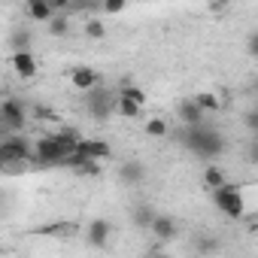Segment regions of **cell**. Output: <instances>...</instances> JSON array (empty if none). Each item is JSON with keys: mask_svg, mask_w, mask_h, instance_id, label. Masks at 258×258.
<instances>
[{"mask_svg": "<svg viewBox=\"0 0 258 258\" xmlns=\"http://www.w3.org/2000/svg\"><path fill=\"white\" fill-rule=\"evenodd\" d=\"M85 106H88V115L106 118V115H112V109H115V94L106 91V88H94V91H88Z\"/></svg>", "mask_w": 258, "mask_h": 258, "instance_id": "cell-5", "label": "cell"}, {"mask_svg": "<svg viewBox=\"0 0 258 258\" xmlns=\"http://www.w3.org/2000/svg\"><path fill=\"white\" fill-rule=\"evenodd\" d=\"M213 195V204L228 216V219H240L243 213H246V201H243V191H240V185H234V182H225L222 188H216V191H210Z\"/></svg>", "mask_w": 258, "mask_h": 258, "instance_id": "cell-3", "label": "cell"}, {"mask_svg": "<svg viewBox=\"0 0 258 258\" xmlns=\"http://www.w3.org/2000/svg\"><path fill=\"white\" fill-rule=\"evenodd\" d=\"M182 146L191 155H198L204 161H213V158H219L225 152V137H222L219 127H213V124L204 121L198 127H185V131H182Z\"/></svg>", "mask_w": 258, "mask_h": 258, "instance_id": "cell-1", "label": "cell"}, {"mask_svg": "<svg viewBox=\"0 0 258 258\" xmlns=\"http://www.w3.org/2000/svg\"><path fill=\"white\" fill-rule=\"evenodd\" d=\"M112 112H118V115H124V118H140L143 109H140L137 103H127V100H118V97H115V109H112Z\"/></svg>", "mask_w": 258, "mask_h": 258, "instance_id": "cell-20", "label": "cell"}, {"mask_svg": "<svg viewBox=\"0 0 258 258\" xmlns=\"http://www.w3.org/2000/svg\"><path fill=\"white\" fill-rule=\"evenodd\" d=\"M0 121L10 124L13 131H22V127L28 124V109H25V103L16 100V97L4 100V103H0Z\"/></svg>", "mask_w": 258, "mask_h": 258, "instance_id": "cell-6", "label": "cell"}, {"mask_svg": "<svg viewBox=\"0 0 258 258\" xmlns=\"http://www.w3.org/2000/svg\"><path fill=\"white\" fill-rule=\"evenodd\" d=\"M70 82H73V88H79V91H94L97 85H100V76H97V70H91V67H73L70 70Z\"/></svg>", "mask_w": 258, "mask_h": 258, "instance_id": "cell-11", "label": "cell"}, {"mask_svg": "<svg viewBox=\"0 0 258 258\" xmlns=\"http://www.w3.org/2000/svg\"><path fill=\"white\" fill-rule=\"evenodd\" d=\"M146 134L149 137H167V131H170V127H167V121H161V118H146Z\"/></svg>", "mask_w": 258, "mask_h": 258, "instance_id": "cell-21", "label": "cell"}, {"mask_svg": "<svg viewBox=\"0 0 258 258\" xmlns=\"http://www.w3.org/2000/svg\"><path fill=\"white\" fill-rule=\"evenodd\" d=\"M115 97H118V100H127V103H137L140 109L146 106V91H143L140 85H134V82H127V79L121 82V88L115 91Z\"/></svg>", "mask_w": 258, "mask_h": 258, "instance_id": "cell-15", "label": "cell"}, {"mask_svg": "<svg viewBox=\"0 0 258 258\" xmlns=\"http://www.w3.org/2000/svg\"><path fill=\"white\" fill-rule=\"evenodd\" d=\"M0 158H4V164H22V161L34 158V146L22 134H13L0 143Z\"/></svg>", "mask_w": 258, "mask_h": 258, "instance_id": "cell-4", "label": "cell"}, {"mask_svg": "<svg viewBox=\"0 0 258 258\" xmlns=\"http://www.w3.org/2000/svg\"><path fill=\"white\" fill-rule=\"evenodd\" d=\"M82 31H85V37H91V40H103V37H106V28H103V22H97V19H88V22L82 25Z\"/></svg>", "mask_w": 258, "mask_h": 258, "instance_id": "cell-23", "label": "cell"}, {"mask_svg": "<svg viewBox=\"0 0 258 258\" xmlns=\"http://www.w3.org/2000/svg\"><path fill=\"white\" fill-rule=\"evenodd\" d=\"M13 70L22 79H34L40 73V61L34 58V52H13Z\"/></svg>", "mask_w": 258, "mask_h": 258, "instance_id": "cell-10", "label": "cell"}, {"mask_svg": "<svg viewBox=\"0 0 258 258\" xmlns=\"http://www.w3.org/2000/svg\"><path fill=\"white\" fill-rule=\"evenodd\" d=\"M228 179H225V173H222V167H216V164H210L207 170H204V185L210 188V191H216V188H222Z\"/></svg>", "mask_w": 258, "mask_h": 258, "instance_id": "cell-18", "label": "cell"}, {"mask_svg": "<svg viewBox=\"0 0 258 258\" xmlns=\"http://www.w3.org/2000/svg\"><path fill=\"white\" fill-rule=\"evenodd\" d=\"M121 10H124V0H106V4H103V13H109V16H115Z\"/></svg>", "mask_w": 258, "mask_h": 258, "instance_id": "cell-24", "label": "cell"}, {"mask_svg": "<svg viewBox=\"0 0 258 258\" xmlns=\"http://www.w3.org/2000/svg\"><path fill=\"white\" fill-rule=\"evenodd\" d=\"M109 237H112V222H109V219H94V222H88L85 243H88L91 249H106V246H109Z\"/></svg>", "mask_w": 258, "mask_h": 258, "instance_id": "cell-8", "label": "cell"}, {"mask_svg": "<svg viewBox=\"0 0 258 258\" xmlns=\"http://www.w3.org/2000/svg\"><path fill=\"white\" fill-rule=\"evenodd\" d=\"M179 121H182V127H198V124H204V112L198 109V103H195L191 97L179 100Z\"/></svg>", "mask_w": 258, "mask_h": 258, "instance_id": "cell-14", "label": "cell"}, {"mask_svg": "<svg viewBox=\"0 0 258 258\" xmlns=\"http://www.w3.org/2000/svg\"><path fill=\"white\" fill-rule=\"evenodd\" d=\"M149 231L161 240V243H167V240H173L176 237V219L173 216H161V213H155V219H152V225H149Z\"/></svg>", "mask_w": 258, "mask_h": 258, "instance_id": "cell-12", "label": "cell"}, {"mask_svg": "<svg viewBox=\"0 0 258 258\" xmlns=\"http://www.w3.org/2000/svg\"><path fill=\"white\" fill-rule=\"evenodd\" d=\"M201 252H216V240H201Z\"/></svg>", "mask_w": 258, "mask_h": 258, "instance_id": "cell-25", "label": "cell"}, {"mask_svg": "<svg viewBox=\"0 0 258 258\" xmlns=\"http://www.w3.org/2000/svg\"><path fill=\"white\" fill-rule=\"evenodd\" d=\"M31 43H34V34H31V28H25V25H16V28L10 31V46H13V52H31Z\"/></svg>", "mask_w": 258, "mask_h": 258, "instance_id": "cell-16", "label": "cell"}, {"mask_svg": "<svg viewBox=\"0 0 258 258\" xmlns=\"http://www.w3.org/2000/svg\"><path fill=\"white\" fill-rule=\"evenodd\" d=\"M0 167H4V158H0Z\"/></svg>", "mask_w": 258, "mask_h": 258, "instance_id": "cell-27", "label": "cell"}, {"mask_svg": "<svg viewBox=\"0 0 258 258\" xmlns=\"http://www.w3.org/2000/svg\"><path fill=\"white\" fill-rule=\"evenodd\" d=\"M49 34H52V37H67V34H70V22H67V16H55V19L49 22Z\"/></svg>", "mask_w": 258, "mask_h": 258, "instance_id": "cell-22", "label": "cell"}, {"mask_svg": "<svg viewBox=\"0 0 258 258\" xmlns=\"http://www.w3.org/2000/svg\"><path fill=\"white\" fill-rule=\"evenodd\" d=\"M25 16L31 19V22H40V25H49L55 16H58V10L52 7V4H46V0H31V4L25 7Z\"/></svg>", "mask_w": 258, "mask_h": 258, "instance_id": "cell-13", "label": "cell"}, {"mask_svg": "<svg viewBox=\"0 0 258 258\" xmlns=\"http://www.w3.org/2000/svg\"><path fill=\"white\" fill-rule=\"evenodd\" d=\"M191 100L198 103V109H201L204 115H207V112H216V109L222 106V100H219V97H216L213 91H201V94H195Z\"/></svg>", "mask_w": 258, "mask_h": 258, "instance_id": "cell-17", "label": "cell"}, {"mask_svg": "<svg viewBox=\"0 0 258 258\" xmlns=\"http://www.w3.org/2000/svg\"><path fill=\"white\" fill-rule=\"evenodd\" d=\"M76 155L91 158V161H103V158L112 155V146H109L106 140H97V137H79V143H76Z\"/></svg>", "mask_w": 258, "mask_h": 258, "instance_id": "cell-7", "label": "cell"}, {"mask_svg": "<svg viewBox=\"0 0 258 258\" xmlns=\"http://www.w3.org/2000/svg\"><path fill=\"white\" fill-rule=\"evenodd\" d=\"M152 258H167V255H161V252H158V255H152Z\"/></svg>", "mask_w": 258, "mask_h": 258, "instance_id": "cell-26", "label": "cell"}, {"mask_svg": "<svg viewBox=\"0 0 258 258\" xmlns=\"http://www.w3.org/2000/svg\"><path fill=\"white\" fill-rule=\"evenodd\" d=\"M118 179H121L124 185H134V188H137V185L146 179V164L137 161V158L121 161V164H118Z\"/></svg>", "mask_w": 258, "mask_h": 258, "instance_id": "cell-9", "label": "cell"}, {"mask_svg": "<svg viewBox=\"0 0 258 258\" xmlns=\"http://www.w3.org/2000/svg\"><path fill=\"white\" fill-rule=\"evenodd\" d=\"M76 143H79V134H73V131H61L55 137H40L34 143V158L40 164H64V158H70L76 152Z\"/></svg>", "mask_w": 258, "mask_h": 258, "instance_id": "cell-2", "label": "cell"}, {"mask_svg": "<svg viewBox=\"0 0 258 258\" xmlns=\"http://www.w3.org/2000/svg\"><path fill=\"white\" fill-rule=\"evenodd\" d=\"M152 219H155V210H152V207H146V204L134 207V222H137L140 228H149V225H152Z\"/></svg>", "mask_w": 258, "mask_h": 258, "instance_id": "cell-19", "label": "cell"}]
</instances>
